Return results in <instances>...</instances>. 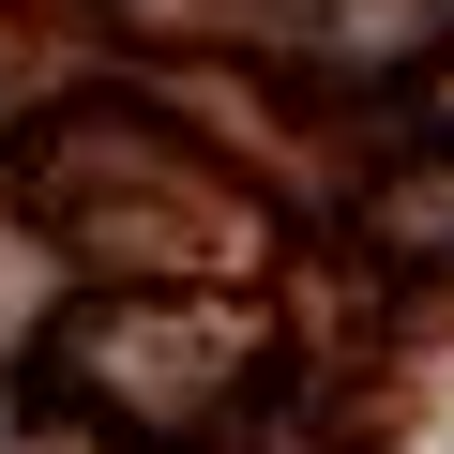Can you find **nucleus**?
Segmentation results:
<instances>
[{
    "label": "nucleus",
    "instance_id": "obj_1",
    "mask_svg": "<svg viewBox=\"0 0 454 454\" xmlns=\"http://www.w3.org/2000/svg\"><path fill=\"white\" fill-rule=\"evenodd\" d=\"M258 379V333L212 303H91L61 333V394L121 439H212V409Z\"/></svg>",
    "mask_w": 454,
    "mask_h": 454
},
{
    "label": "nucleus",
    "instance_id": "obj_2",
    "mask_svg": "<svg viewBox=\"0 0 454 454\" xmlns=\"http://www.w3.org/2000/svg\"><path fill=\"white\" fill-rule=\"evenodd\" d=\"M364 227L394 258H424V273H454V152H424V167H394L379 197H364Z\"/></svg>",
    "mask_w": 454,
    "mask_h": 454
}]
</instances>
